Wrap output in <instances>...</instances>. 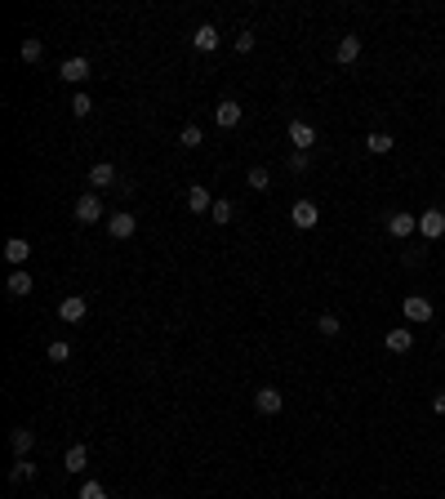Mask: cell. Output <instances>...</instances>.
Returning a JSON list of instances; mask_svg holds the SVG:
<instances>
[{"mask_svg": "<svg viewBox=\"0 0 445 499\" xmlns=\"http://www.w3.org/2000/svg\"><path fill=\"white\" fill-rule=\"evenodd\" d=\"M72 214H76V223H98V219H102V201H98L94 192H85L80 201H76Z\"/></svg>", "mask_w": 445, "mask_h": 499, "instance_id": "cell-1", "label": "cell"}, {"mask_svg": "<svg viewBox=\"0 0 445 499\" xmlns=\"http://www.w3.org/2000/svg\"><path fill=\"white\" fill-rule=\"evenodd\" d=\"M316 330L325 335V339H334V335H338V317H329V312H325V317H316Z\"/></svg>", "mask_w": 445, "mask_h": 499, "instance_id": "cell-29", "label": "cell"}, {"mask_svg": "<svg viewBox=\"0 0 445 499\" xmlns=\"http://www.w3.org/2000/svg\"><path fill=\"white\" fill-rule=\"evenodd\" d=\"M5 290H9V295H14V299H27V295H32V277H27L23 268H18V272H9Z\"/></svg>", "mask_w": 445, "mask_h": 499, "instance_id": "cell-16", "label": "cell"}, {"mask_svg": "<svg viewBox=\"0 0 445 499\" xmlns=\"http://www.w3.org/2000/svg\"><path fill=\"white\" fill-rule=\"evenodd\" d=\"M392 134H370V138H365V152H374V156H387V152H392Z\"/></svg>", "mask_w": 445, "mask_h": 499, "instance_id": "cell-23", "label": "cell"}, {"mask_svg": "<svg viewBox=\"0 0 445 499\" xmlns=\"http://www.w3.org/2000/svg\"><path fill=\"white\" fill-rule=\"evenodd\" d=\"M9 446H14V455H27V450L36 446V432L32 428H14L9 432Z\"/></svg>", "mask_w": 445, "mask_h": 499, "instance_id": "cell-20", "label": "cell"}, {"mask_svg": "<svg viewBox=\"0 0 445 499\" xmlns=\"http://www.w3.org/2000/svg\"><path fill=\"white\" fill-rule=\"evenodd\" d=\"M254 50V32H241L236 36V54H250Z\"/></svg>", "mask_w": 445, "mask_h": 499, "instance_id": "cell-32", "label": "cell"}, {"mask_svg": "<svg viewBox=\"0 0 445 499\" xmlns=\"http://www.w3.org/2000/svg\"><path fill=\"white\" fill-rule=\"evenodd\" d=\"M387 352H410V343H414V335L405 330V326H396V330H387Z\"/></svg>", "mask_w": 445, "mask_h": 499, "instance_id": "cell-17", "label": "cell"}, {"mask_svg": "<svg viewBox=\"0 0 445 499\" xmlns=\"http://www.w3.org/2000/svg\"><path fill=\"white\" fill-rule=\"evenodd\" d=\"M419 232H423L428 241L445 237V214H441V210H423V214H419Z\"/></svg>", "mask_w": 445, "mask_h": 499, "instance_id": "cell-7", "label": "cell"}, {"mask_svg": "<svg viewBox=\"0 0 445 499\" xmlns=\"http://www.w3.org/2000/svg\"><path fill=\"white\" fill-rule=\"evenodd\" d=\"M192 45H196V50H201V54L219 50V32H214L210 23H205V27H196V32H192Z\"/></svg>", "mask_w": 445, "mask_h": 499, "instance_id": "cell-15", "label": "cell"}, {"mask_svg": "<svg viewBox=\"0 0 445 499\" xmlns=\"http://www.w3.org/2000/svg\"><path fill=\"white\" fill-rule=\"evenodd\" d=\"M290 223L307 232V228H316V223H321V210H316L312 201H294V210H290Z\"/></svg>", "mask_w": 445, "mask_h": 499, "instance_id": "cell-2", "label": "cell"}, {"mask_svg": "<svg viewBox=\"0 0 445 499\" xmlns=\"http://www.w3.org/2000/svg\"><path fill=\"white\" fill-rule=\"evenodd\" d=\"M356 59H361V36H343V41H338V63L352 67Z\"/></svg>", "mask_w": 445, "mask_h": 499, "instance_id": "cell-14", "label": "cell"}, {"mask_svg": "<svg viewBox=\"0 0 445 499\" xmlns=\"http://www.w3.org/2000/svg\"><path fill=\"white\" fill-rule=\"evenodd\" d=\"M58 76L67 81V85H85V81H89V59H80V54H76V59H67L58 67Z\"/></svg>", "mask_w": 445, "mask_h": 499, "instance_id": "cell-3", "label": "cell"}, {"mask_svg": "<svg viewBox=\"0 0 445 499\" xmlns=\"http://www.w3.org/2000/svg\"><path fill=\"white\" fill-rule=\"evenodd\" d=\"M290 143H294V152H312V143H316V129H312L307 120H290Z\"/></svg>", "mask_w": 445, "mask_h": 499, "instance_id": "cell-4", "label": "cell"}, {"mask_svg": "<svg viewBox=\"0 0 445 499\" xmlns=\"http://www.w3.org/2000/svg\"><path fill=\"white\" fill-rule=\"evenodd\" d=\"M85 312H89V304H85L80 295H67V299L58 304V317H63V321H72V326H80Z\"/></svg>", "mask_w": 445, "mask_h": 499, "instance_id": "cell-6", "label": "cell"}, {"mask_svg": "<svg viewBox=\"0 0 445 499\" xmlns=\"http://www.w3.org/2000/svg\"><path fill=\"white\" fill-rule=\"evenodd\" d=\"M80 499H107V491H102L98 482H85L80 486Z\"/></svg>", "mask_w": 445, "mask_h": 499, "instance_id": "cell-30", "label": "cell"}, {"mask_svg": "<svg viewBox=\"0 0 445 499\" xmlns=\"http://www.w3.org/2000/svg\"><path fill=\"white\" fill-rule=\"evenodd\" d=\"M405 317H410V321H432V304L423 295H410L405 299Z\"/></svg>", "mask_w": 445, "mask_h": 499, "instance_id": "cell-12", "label": "cell"}, {"mask_svg": "<svg viewBox=\"0 0 445 499\" xmlns=\"http://www.w3.org/2000/svg\"><path fill=\"white\" fill-rule=\"evenodd\" d=\"M32 477H36V464L27 455H18V464L9 468V482H32Z\"/></svg>", "mask_w": 445, "mask_h": 499, "instance_id": "cell-21", "label": "cell"}, {"mask_svg": "<svg viewBox=\"0 0 445 499\" xmlns=\"http://www.w3.org/2000/svg\"><path fill=\"white\" fill-rule=\"evenodd\" d=\"M50 361H72V343H63V339H54V343H50Z\"/></svg>", "mask_w": 445, "mask_h": 499, "instance_id": "cell-27", "label": "cell"}, {"mask_svg": "<svg viewBox=\"0 0 445 499\" xmlns=\"http://www.w3.org/2000/svg\"><path fill=\"white\" fill-rule=\"evenodd\" d=\"M245 183H250V187H254V192H268V187H272V169H263V165H254V169H250V174H245Z\"/></svg>", "mask_w": 445, "mask_h": 499, "instance_id": "cell-22", "label": "cell"}, {"mask_svg": "<svg viewBox=\"0 0 445 499\" xmlns=\"http://www.w3.org/2000/svg\"><path fill=\"white\" fill-rule=\"evenodd\" d=\"M214 120H219V129H236V125H241V103L223 98L219 107H214Z\"/></svg>", "mask_w": 445, "mask_h": 499, "instance_id": "cell-9", "label": "cell"}, {"mask_svg": "<svg viewBox=\"0 0 445 499\" xmlns=\"http://www.w3.org/2000/svg\"><path fill=\"white\" fill-rule=\"evenodd\" d=\"M5 259L14 263V268H23V263L32 259V246H27V237H9V241H5Z\"/></svg>", "mask_w": 445, "mask_h": 499, "instance_id": "cell-11", "label": "cell"}, {"mask_svg": "<svg viewBox=\"0 0 445 499\" xmlns=\"http://www.w3.org/2000/svg\"><path fill=\"white\" fill-rule=\"evenodd\" d=\"M63 468H67V473H85V468H89V450H85V446H72L67 455H63Z\"/></svg>", "mask_w": 445, "mask_h": 499, "instance_id": "cell-18", "label": "cell"}, {"mask_svg": "<svg viewBox=\"0 0 445 499\" xmlns=\"http://www.w3.org/2000/svg\"><path fill=\"white\" fill-rule=\"evenodd\" d=\"M178 143H183V147H201L205 143L201 125H183V129H178Z\"/></svg>", "mask_w": 445, "mask_h": 499, "instance_id": "cell-24", "label": "cell"}, {"mask_svg": "<svg viewBox=\"0 0 445 499\" xmlns=\"http://www.w3.org/2000/svg\"><path fill=\"white\" fill-rule=\"evenodd\" d=\"M210 219H214V223H232V219H236V205H232V201H214Z\"/></svg>", "mask_w": 445, "mask_h": 499, "instance_id": "cell-26", "label": "cell"}, {"mask_svg": "<svg viewBox=\"0 0 445 499\" xmlns=\"http://www.w3.org/2000/svg\"><path fill=\"white\" fill-rule=\"evenodd\" d=\"M18 54H23V63H41V54H45V45H41V41H36V36H27V41H23V50H18Z\"/></svg>", "mask_w": 445, "mask_h": 499, "instance_id": "cell-25", "label": "cell"}, {"mask_svg": "<svg viewBox=\"0 0 445 499\" xmlns=\"http://www.w3.org/2000/svg\"><path fill=\"white\" fill-rule=\"evenodd\" d=\"M89 183L94 187H111V183H116V165H111V161H98V165L89 169Z\"/></svg>", "mask_w": 445, "mask_h": 499, "instance_id": "cell-19", "label": "cell"}, {"mask_svg": "<svg viewBox=\"0 0 445 499\" xmlns=\"http://www.w3.org/2000/svg\"><path fill=\"white\" fill-rule=\"evenodd\" d=\"M285 165H290V174H303V169H307V152H294Z\"/></svg>", "mask_w": 445, "mask_h": 499, "instance_id": "cell-31", "label": "cell"}, {"mask_svg": "<svg viewBox=\"0 0 445 499\" xmlns=\"http://www.w3.org/2000/svg\"><path fill=\"white\" fill-rule=\"evenodd\" d=\"M107 232L116 241H125V237H134V232H138V219H134V214H125V210H120V214H107Z\"/></svg>", "mask_w": 445, "mask_h": 499, "instance_id": "cell-5", "label": "cell"}, {"mask_svg": "<svg viewBox=\"0 0 445 499\" xmlns=\"http://www.w3.org/2000/svg\"><path fill=\"white\" fill-rule=\"evenodd\" d=\"M254 406H259V415H281L285 397H281L276 388H259V392H254Z\"/></svg>", "mask_w": 445, "mask_h": 499, "instance_id": "cell-8", "label": "cell"}, {"mask_svg": "<svg viewBox=\"0 0 445 499\" xmlns=\"http://www.w3.org/2000/svg\"><path fill=\"white\" fill-rule=\"evenodd\" d=\"M387 232H392V237H410V232H419V214L396 210L392 219H387Z\"/></svg>", "mask_w": 445, "mask_h": 499, "instance_id": "cell-10", "label": "cell"}, {"mask_svg": "<svg viewBox=\"0 0 445 499\" xmlns=\"http://www.w3.org/2000/svg\"><path fill=\"white\" fill-rule=\"evenodd\" d=\"M187 210H192V214H210V210H214V196L205 192L201 183H196L192 192H187Z\"/></svg>", "mask_w": 445, "mask_h": 499, "instance_id": "cell-13", "label": "cell"}, {"mask_svg": "<svg viewBox=\"0 0 445 499\" xmlns=\"http://www.w3.org/2000/svg\"><path fill=\"white\" fill-rule=\"evenodd\" d=\"M89 112H94V98L89 94H76L72 98V116H89Z\"/></svg>", "mask_w": 445, "mask_h": 499, "instance_id": "cell-28", "label": "cell"}, {"mask_svg": "<svg viewBox=\"0 0 445 499\" xmlns=\"http://www.w3.org/2000/svg\"><path fill=\"white\" fill-rule=\"evenodd\" d=\"M432 410H437V415H445V392H437V397H432Z\"/></svg>", "mask_w": 445, "mask_h": 499, "instance_id": "cell-33", "label": "cell"}]
</instances>
